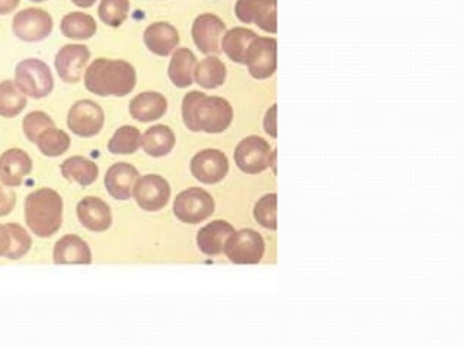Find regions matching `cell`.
<instances>
[{
    "instance_id": "cell-18",
    "label": "cell",
    "mask_w": 464,
    "mask_h": 347,
    "mask_svg": "<svg viewBox=\"0 0 464 347\" xmlns=\"http://www.w3.org/2000/svg\"><path fill=\"white\" fill-rule=\"evenodd\" d=\"M139 179V172L135 166L125 161L116 163L107 170L106 187L108 194L118 201L132 198L135 182Z\"/></svg>"
},
{
    "instance_id": "cell-30",
    "label": "cell",
    "mask_w": 464,
    "mask_h": 347,
    "mask_svg": "<svg viewBox=\"0 0 464 347\" xmlns=\"http://www.w3.org/2000/svg\"><path fill=\"white\" fill-rule=\"evenodd\" d=\"M37 146L44 156L59 157L70 149V137L68 132L56 127H50L38 135Z\"/></svg>"
},
{
    "instance_id": "cell-20",
    "label": "cell",
    "mask_w": 464,
    "mask_h": 347,
    "mask_svg": "<svg viewBox=\"0 0 464 347\" xmlns=\"http://www.w3.org/2000/svg\"><path fill=\"white\" fill-rule=\"evenodd\" d=\"M144 44L156 56L166 57L180 44V32L168 23H154L144 31Z\"/></svg>"
},
{
    "instance_id": "cell-37",
    "label": "cell",
    "mask_w": 464,
    "mask_h": 347,
    "mask_svg": "<svg viewBox=\"0 0 464 347\" xmlns=\"http://www.w3.org/2000/svg\"><path fill=\"white\" fill-rule=\"evenodd\" d=\"M264 128H265L266 134L271 135L273 139L277 137V105H273L268 109L265 120H264Z\"/></svg>"
},
{
    "instance_id": "cell-31",
    "label": "cell",
    "mask_w": 464,
    "mask_h": 347,
    "mask_svg": "<svg viewBox=\"0 0 464 347\" xmlns=\"http://www.w3.org/2000/svg\"><path fill=\"white\" fill-rule=\"evenodd\" d=\"M140 147H142V132L139 128L132 125L118 128L108 142V150L113 154H133Z\"/></svg>"
},
{
    "instance_id": "cell-7",
    "label": "cell",
    "mask_w": 464,
    "mask_h": 347,
    "mask_svg": "<svg viewBox=\"0 0 464 347\" xmlns=\"http://www.w3.org/2000/svg\"><path fill=\"white\" fill-rule=\"evenodd\" d=\"M274 150L270 142L258 135H249L237 144L235 161L237 168L247 175H258L270 168Z\"/></svg>"
},
{
    "instance_id": "cell-2",
    "label": "cell",
    "mask_w": 464,
    "mask_h": 347,
    "mask_svg": "<svg viewBox=\"0 0 464 347\" xmlns=\"http://www.w3.org/2000/svg\"><path fill=\"white\" fill-rule=\"evenodd\" d=\"M135 80V68L124 60L97 59L85 71V87L97 96H127Z\"/></svg>"
},
{
    "instance_id": "cell-34",
    "label": "cell",
    "mask_w": 464,
    "mask_h": 347,
    "mask_svg": "<svg viewBox=\"0 0 464 347\" xmlns=\"http://www.w3.org/2000/svg\"><path fill=\"white\" fill-rule=\"evenodd\" d=\"M6 228L11 233V249H9L6 258L11 259V260H18L31 251L32 240H31V235L28 234L27 230L23 225L9 223V224H6Z\"/></svg>"
},
{
    "instance_id": "cell-3",
    "label": "cell",
    "mask_w": 464,
    "mask_h": 347,
    "mask_svg": "<svg viewBox=\"0 0 464 347\" xmlns=\"http://www.w3.org/2000/svg\"><path fill=\"white\" fill-rule=\"evenodd\" d=\"M25 221L31 232L42 239H49L60 230L63 223V199L60 194L42 187L25 199Z\"/></svg>"
},
{
    "instance_id": "cell-15",
    "label": "cell",
    "mask_w": 464,
    "mask_h": 347,
    "mask_svg": "<svg viewBox=\"0 0 464 347\" xmlns=\"http://www.w3.org/2000/svg\"><path fill=\"white\" fill-rule=\"evenodd\" d=\"M225 32L226 23L214 14H202L192 23L195 45L204 54H218L220 51V38Z\"/></svg>"
},
{
    "instance_id": "cell-38",
    "label": "cell",
    "mask_w": 464,
    "mask_h": 347,
    "mask_svg": "<svg viewBox=\"0 0 464 347\" xmlns=\"http://www.w3.org/2000/svg\"><path fill=\"white\" fill-rule=\"evenodd\" d=\"M11 249V233L6 225L0 224V258L8 254Z\"/></svg>"
},
{
    "instance_id": "cell-5",
    "label": "cell",
    "mask_w": 464,
    "mask_h": 347,
    "mask_svg": "<svg viewBox=\"0 0 464 347\" xmlns=\"http://www.w3.org/2000/svg\"><path fill=\"white\" fill-rule=\"evenodd\" d=\"M223 251L228 260L237 265H256L263 260L264 253H265V242L259 233L251 228H244L240 232L233 233L228 237Z\"/></svg>"
},
{
    "instance_id": "cell-9",
    "label": "cell",
    "mask_w": 464,
    "mask_h": 347,
    "mask_svg": "<svg viewBox=\"0 0 464 347\" xmlns=\"http://www.w3.org/2000/svg\"><path fill=\"white\" fill-rule=\"evenodd\" d=\"M245 64L252 78L264 80L277 70V40L258 37L252 41L245 56Z\"/></svg>"
},
{
    "instance_id": "cell-32",
    "label": "cell",
    "mask_w": 464,
    "mask_h": 347,
    "mask_svg": "<svg viewBox=\"0 0 464 347\" xmlns=\"http://www.w3.org/2000/svg\"><path fill=\"white\" fill-rule=\"evenodd\" d=\"M130 12V0H101L97 15L108 26H120L127 19Z\"/></svg>"
},
{
    "instance_id": "cell-26",
    "label": "cell",
    "mask_w": 464,
    "mask_h": 347,
    "mask_svg": "<svg viewBox=\"0 0 464 347\" xmlns=\"http://www.w3.org/2000/svg\"><path fill=\"white\" fill-rule=\"evenodd\" d=\"M176 137L168 125H154L142 135V147L149 156L163 157L172 151Z\"/></svg>"
},
{
    "instance_id": "cell-39",
    "label": "cell",
    "mask_w": 464,
    "mask_h": 347,
    "mask_svg": "<svg viewBox=\"0 0 464 347\" xmlns=\"http://www.w3.org/2000/svg\"><path fill=\"white\" fill-rule=\"evenodd\" d=\"M21 0H0V15H8L15 11Z\"/></svg>"
},
{
    "instance_id": "cell-12",
    "label": "cell",
    "mask_w": 464,
    "mask_h": 347,
    "mask_svg": "<svg viewBox=\"0 0 464 347\" xmlns=\"http://www.w3.org/2000/svg\"><path fill=\"white\" fill-rule=\"evenodd\" d=\"M235 14L240 23H255L270 34L277 32V0H237Z\"/></svg>"
},
{
    "instance_id": "cell-33",
    "label": "cell",
    "mask_w": 464,
    "mask_h": 347,
    "mask_svg": "<svg viewBox=\"0 0 464 347\" xmlns=\"http://www.w3.org/2000/svg\"><path fill=\"white\" fill-rule=\"evenodd\" d=\"M254 215L264 228L277 230V194H268L255 205Z\"/></svg>"
},
{
    "instance_id": "cell-22",
    "label": "cell",
    "mask_w": 464,
    "mask_h": 347,
    "mask_svg": "<svg viewBox=\"0 0 464 347\" xmlns=\"http://www.w3.org/2000/svg\"><path fill=\"white\" fill-rule=\"evenodd\" d=\"M168 101L159 92H143L130 102V114L140 123H152L165 115Z\"/></svg>"
},
{
    "instance_id": "cell-40",
    "label": "cell",
    "mask_w": 464,
    "mask_h": 347,
    "mask_svg": "<svg viewBox=\"0 0 464 347\" xmlns=\"http://www.w3.org/2000/svg\"><path fill=\"white\" fill-rule=\"evenodd\" d=\"M76 6H79V8H90V6H94L97 4V0H71Z\"/></svg>"
},
{
    "instance_id": "cell-28",
    "label": "cell",
    "mask_w": 464,
    "mask_h": 347,
    "mask_svg": "<svg viewBox=\"0 0 464 347\" xmlns=\"http://www.w3.org/2000/svg\"><path fill=\"white\" fill-rule=\"evenodd\" d=\"M60 30L64 37L83 41L97 34V23L94 16L83 12H71L61 19Z\"/></svg>"
},
{
    "instance_id": "cell-1",
    "label": "cell",
    "mask_w": 464,
    "mask_h": 347,
    "mask_svg": "<svg viewBox=\"0 0 464 347\" xmlns=\"http://www.w3.org/2000/svg\"><path fill=\"white\" fill-rule=\"evenodd\" d=\"M182 118L188 130L220 134L232 123L233 108L225 97L207 96L192 90L182 101Z\"/></svg>"
},
{
    "instance_id": "cell-21",
    "label": "cell",
    "mask_w": 464,
    "mask_h": 347,
    "mask_svg": "<svg viewBox=\"0 0 464 347\" xmlns=\"http://www.w3.org/2000/svg\"><path fill=\"white\" fill-rule=\"evenodd\" d=\"M235 233L232 224L227 221H213L206 227H202L197 235V244L200 251L207 256H218L225 249L228 237Z\"/></svg>"
},
{
    "instance_id": "cell-6",
    "label": "cell",
    "mask_w": 464,
    "mask_h": 347,
    "mask_svg": "<svg viewBox=\"0 0 464 347\" xmlns=\"http://www.w3.org/2000/svg\"><path fill=\"white\" fill-rule=\"evenodd\" d=\"M213 196L201 187H190L181 192L173 204V214L185 224H199L210 218L214 213Z\"/></svg>"
},
{
    "instance_id": "cell-16",
    "label": "cell",
    "mask_w": 464,
    "mask_h": 347,
    "mask_svg": "<svg viewBox=\"0 0 464 347\" xmlns=\"http://www.w3.org/2000/svg\"><path fill=\"white\" fill-rule=\"evenodd\" d=\"M32 170L30 154L21 149H9L0 156V182L6 187H16Z\"/></svg>"
},
{
    "instance_id": "cell-24",
    "label": "cell",
    "mask_w": 464,
    "mask_h": 347,
    "mask_svg": "<svg viewBox=\"0 0 464 347\" xmlns=\"http://www.w3.org/2000/svg\"><path fill=\"white\" fill-rule=\"evenodd\" d=\"M258 35L254 31L237 26L233 30L227 31L221 40V50L226 52V56L235 63L245 64V56L247 49Z\"/></svg>"
},
{
    "instance_id": "cell-41",
    "label": "cell",
    "mask_w": 464,
    "mask_h": 347,
    "mask_svg": "<svg viewBox=\"0 0 464 347\" xmlns=\"http://www.w3.org/2000/svg\"><path fill=\"white\" fill-rule=\"evenodd\" d=\"M31 2H44V0H31Z\"/></svg>"
},
{
    "instance_id": "cell-11",
    "label": "cell",
    "mask_w": 464,
    "mask_h": 347,
    "mask_svg": "<svg viewBox=\"0 0 464 347\" xmlns=\"http://www.w3.org/2000/svg\"><path fill=\"white\" fill-rule=\"evenodd\" d=\"M133 195H135L140 208L144 209L147 213H154V211L165 208L171 198V187H169L168 180L163 179L162 176H142L135 182Z\"/></svg>"
},
{
    "instance_id": "cell-10",
    "label": "cell",
    "mask_w": 464,
    "mask_h": 347,
    "mask_svg": "<svg viewBox=\"0 0 464 347\" xmlns=\"http://www.w3.org/2000/svg\"><path fill=\"white\" fill-rule=\"evenodd\" d=\"M12 30L23 41H42L53 32V18L49 12L42 11V9H23V11L18 12L14 18Z\"/></svg>"
},
{
    "instance_id": "cell-27",
    "label": "cell",
    "mask_w": 464,
    "mask_h": 347,
    "mask_svg": "<svg viewBox=\"0 0 464 347\" xmlns=\"http://www.w3.org/2000/svg\"><path fill=\"white\" fill-rule=\"evenodd\" d=\"M227 70L218 57H207L201 63H197L194 71L195 82L204 89H218L225 83Z\"/></svg>"
},
{
    "instance_id": "cell-36",
    "label": "cell",
    "mask_w": 464,
    "mask_h": 347,
    "mask_svg": "<svg viewBox=\"0 0 464 347\" xmlns=\"http://www.w3.org/2000/svg\"><path fill=\"white\" fill-rule=\"evenodd\" d=\"M16 205V195L12 187L0 182V217H5L14 211Z\"/></svg>"
},
{
    "instance_id": "cell-4",
    "label": "cell",
    "mask_w": 464,
    "mask_h": 347,
    "mask_svg": "<svg viewBox=\"0 0 464 347\" xmlns=\"http://www.w3.org/2000/svg\"><path fill=\"white\" fill-rule=\"evenodd\" d=\"M15 83L27 96L42 99L54 89V78L49 66L38 59H27L16 66Z\"/></svg>"
},
{
    "instance_id": "cell-29",
    "label": "cell",
    "mask_w": 464,
    "mask_h": 347,
    "mask_svg": "<svg viewBox=\"0 0 464 347\" xmlns=\"http://www.w3.org/2000/svg\"><path fill=\"white\" fill-rule=\"evenodd\" d=\"M27 106V95L16 87L15 82L5 80L0 83V116L14 118Z\"/></svg>"
},
{
    "instance_id": "cell-14",
    "label": "cell",
    "mask_w": 464,
    "mask_h": 347,
    "mask_svg": "<svg viewBox=\"0 0 464 347\" xmlns=\"http://www.w3.org/2000/svg\"><path fill=\"white\" fill-rule=\"evenodd\" d=\"M89 59L90 51L87 45L68 44L57 52L54 66L63 82L78 83L82 78Z\"/></svg>"
},
{
    "instance_id": "cell-17",
    "label": "cell",
    "mask_w": 464,
    "mask_h": 347,
    "mask_svg": "<svg viewBox=\"0 0 464 347\" xmlns=\"http://www.w3.org/2000/svg\"><path fill=\"white\" fill-rule=\"evenodd\" d=\"M76 211H78L80 224L90 232H107L113 224V215H111L108 204L97 196L83 198L78 204Z\"/></svg>"
},
{
    "instance_id": "cell-23",
    "label": "cell",
    "mask_w": 464,
    "mask_h": 347,
    "mask_svg": "<svg viewBox=\"0 0 464 347\" xmlns=\"http://www.w3.org/2000/svg\"><path fill=\"white\" fill-rule=\"evenodd\" d=\"M197 68V57L190 49H178L173 52L169 63L168 75L176 87H191L194 82V71Z\"/></svg>"
},
{
    "instance_id": "cell-35",
    "label": "cell",
    "mask_w": 464,
    "mask_h": 347,
    "mask_svg": "<svg viewBox=\"0 0 464 347\" xmlns=\"http://www.w3.org/2000/svg\"><path fill=\"white\" fill-rule=\"evenodd\" d=\"M50 127H56L54 121L50 118L49 114L42 113V111H32L23 118V134L27 135L30 142H37L38 135Z\"/></svg>"
},
{
    "instance_id": "cell-25",
    "label": "cell",
    "mask_w": 464,
    "mask_h": 347,
    "mask_svg": "<svg viewBox=\"0 0 464 347\" xmlns=\"http://www.w3.org/2000/svg\"><path fill=\"white\" fill-rule=\"evenodd\" d=\"M60 170L64 179L79 183L80 187H90L99 175L97 163L83 156H73L64 160Z\"/></svg>"
},
{
    "instance_id": "cell-13",
    "label": "cell",
    "mask_w": 464,
    "mask_h": 347,
    "mask_svg": "<svg viewBox=\"0 0 464 347\" xmlns=\"http://www.w3.org/2000/svg\"><path fill=\"white\" fill-rule=\"evenodd\" d=\"M191 173L206 185L221 182L228 173L227 156L218 149L201 150L192 157Z\"/></svg>"
},
{
    "instance_id": "cell-19",
    "label": "cell",
    "mask_w": 464,
    "mask_h": 347,
    "mask_svg": "<svg viewBox=\"0 0 464 347\" xmlns=\"http://www.w3.org/2000/svg\"><path fill=\"white\" fill-rule=\"evenodd\" d=\"M53 260L56 265H90L92 253L79 235L68 234L54 246Z\"/></svg>"
},
{
    "instance_id": "cell-8",
    "label": "cell",
    "mask_w": 464,
    "mask_h": 347,
    "mask_svg": "<svg viewBox=\"0 0 464 347\" xmlns=\"http://www.w3.org/2000/svg\"><path fill=\"white\" fill-rule=\"evenodd\" d=\"M106 123L104 109L97 102L82 99L69 111L68 125L71 132L83 139H90L101 132Z\"/></svg>"
}]
</instances>
